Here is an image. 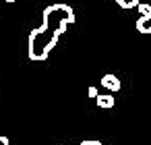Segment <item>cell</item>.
I'll use <instances>...</instances> for the list:
<instances>
[{
  "instance_id": "1",
  "label": "cell",
  "mask_w": 151,
  "mask_h": 145,
  "mask_svg": "<svg viewBox=\"0 0 151 145\" xmlns=\"http://www.w3.org/2000/svg\"><path fill=\"white\" fill-rule=\"evenodd\" d=\"M42 25L29 33V58L31 60H46L52 52V48L58 44V38L73 25L75 11L68 4L56 2L44 9Z\"/></svg>"
},
{
  "instance_id": "2",
  "label": "cell",
  "mask_w": 151,
  "mask_h": 145,
  "mask_svg": "<svg viewBox=\"0 0 151 145\" xmlns=\"http://www.w3.org/2000/svg\"><path fill=\"white\" fill-rule=\"evenodd\" d=\"M139 19H137V31L139 33H145V35H149L151 33V4H145V2H141L139 6Z\"/></svg>"
},
{
  "instance_id": "3",
  "label": "cell",
  "mask_w": 151,
  "mask_h": 145,
  "mask_svg": "<svg viewBox=\"0 0 151 145\" xmlns=\"http://www.w3.org/2000/svg\"><path fill=\"white\" fill-rule=\"evenodd\" d=\"M101 87H106L108 91H112V93H114V91H120V87H122V85H120V79H118L116 75H110V73H108V75H104V77H101Z\"/></svg>"
},
{
  "instance_id": "4",
  "label": "cell",
  "mask_w": 151,
  "mask_h": 145,
  "mask_svg": "<svg viewBox=\"0 0 151 145\" xmlns=\"http://www.w3.org/2000/svg\"><path fill=\"white\" fill-rule=\"evenodd\" d=\"M95 104L99 106V108H114V104H116V100H114V95L112 93H99L97 97H95Z\"/></svg>"
},
{
  "instance_id": "5",
  "label": "cell",
  "mask_w": 151,
  "mask_h": 145,
  "mask_svg": "<svg viewBox=\"0 0 151 145\" xmlns=\"http://www.w3.org/2000/svg\"><path fill=\"white\" fill-rule=\"evenodd\" d=\"M120 9H137L141 4V0H116Z\"/></svg>"
},
{
  "instance_id": "6",
  "label": "cell",
  "mask_w": 151,
  "mask_h": 145,
  "mask_svg": "<svg viewBox=\"0 0 151 145\" xmlns=\"http://www.w3.org/2000/svg\"><path fill=\"white\" fill-rule=\"evenodd\" d=\"M87 93H89V97H93V100H95V97L99 95V91H97V87H89V91H87Z\"/></svg>"
},
{
  "instance_id": "7",
  "label": "cell",
  "mask_w": 151,
  "mask_h": 145,
  "mask_svg": "<svg viewBox=\"0 0 151 145\" xmlns=\"http://www.w3.org/2000/svg\"><path fill=\"white\" fill-rule=\"evenodd\" d=\"M81 145H101V143H99V141H95V139H85Z\"/></svg>"
},
{
  "instance_id": "8",
  "label": "cell",
  "mask_w": 151,
  "mask_h": 145,
  "mask_svg": "<svg viewBox=\"0 0 151 145\" xmlns=\"http://www.w3.org/2000/svg\"><path fill=\"white\" fill-rule=\"evenodd\" d=\"M0 145H11V143H9V139H6L4 135H0Z\"/></svg>"
},
{
  "instance_id": "9",
  "label": "cell",
  "mask_w": 151,
  "mask_h": 145,
  "mask_svg": "<svg viewBox=\"0 0 151 145\" xmlns=\"http://www.w3.org/2000/svg\"><path fill=\"white\" fill-rule=\"evenodd\" d=\"M4 2H19V0H4Z\"/></svg>"
},
{
  "instance_id": "10",
  "label": "cell",
  "mask_w": 151,
  "mask_h": 145,
  "mask_svg": "<svg viewBox=\"0 0 151 145\" xmlns=\"http://www.w3.org/2000/svg\"><path fill=\"white\" fill-rule=\"evenodd\" d=\"M64 145H70V143H64Z\"/></svg>"
}]
</instances>
